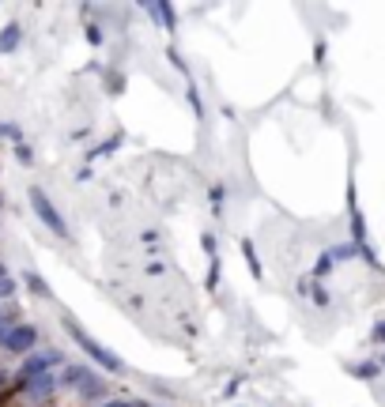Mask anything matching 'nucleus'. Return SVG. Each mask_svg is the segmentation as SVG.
Segmentation results:
<instances>
[{
	"mask_svg": "<svg viewBox=\"0 0 385 407\" xmlns=\"http://www.w3.org/2000/svg\"><path fill=\"white\" fill-rule=\"evenodd\" d=\"M64 332L72 336V344L80 347L83 355L95 362V366H102V370H109V373H125V362H121V358H117L109 347H102V344H98L95 336H87V332H83V324L76 321V317H64Z\"/></svg>",
	"mask_w": 385,
	"mask_h": 407,
	"instance_id": "nucleus-1",
	"label": "nucleus"
},
{
	"mask_svg": "<svg viewBox=\"0 0 385 407\" xmlns=\"http://www.w3.org/2000/svg\"><path fill=\"white\" fill-rule=\"evenodd\" d=\"M27 200H30V212L38 215V223L49 230L57 241H72V230H69V223H64V215L57 212V204L46 196V189H38V185H30L27 189Z\"/></svg>",
	"mask_w": 385,
	"mask_h": 407,
	"instance_id": "nucleus-2",
	"label": "nucleus"
},
{
	"mask_svg": "<svg viewBox=\"0 0 385 407\" xmlns=\"http://www.w3.org/2000/svg\"><path fill=\"white\" fill-rule=\"evenodd\" d=\"M57 366H64V351L57 347H46V351H30L19 366V377L16 381H30V377H42V373H53Z\"/></svg>",
	"mask_w": 385,
	"mask_h": 407,
	"instance_id": "nucleus-3",
	"label": "nucleus"
},
{
	"mask_svg": "<svg viewBox=\"0 0 385 407\" xmlns=\"http://www.w3.org/2000/svg\"><path fill=\"white\" fill-rule=\"evenodd\" d=\"M57 389H61V377H53V373H42V377H30V381H16V392H23V400H30V403H46Z\"/></svg>",
	"mask_w": 385,
	"mask_h": 407,
	"instance_id": "nucleus-4",
	"label": "nucleus"
},
{
	"mask_svg": "<svg viewBox=\"0 0 385 407\" xmlns=\"http://www.w3.org/2000/svg\"><path fill=\"white\" fill-rule=\"evenodd\" d=\"M35 347H38V328H35V324H23V321L12 328V336H8V344H4L8 355H23V358H27Z\"/></svg>",
	"mask_w": 385,
	"mask_h": 407,
	"instance_id": "nucleus-5",
	"label": "nucleus"
},
{
	"mask_svg": "<svg viewBox=\"0 0 385 407\" xmlns=\"http://www.w3.org/2000/svg\"><path fill=\"white\" fill-rule=\"evenodd\" d=\"M19 42H23V27L19 23H8L4 30H0V53H16Z\"/></svg>",
	"mask_w": 385,
	"mask_h": 407,
	"instance_id": "nucleus-6",
	"label": "nucleus"
},
{
	"mask_svg": "<svg viewBox=\"0 0 385 407\" xmlns=\"http://www.w3.org/2000/svg\"><path fill=\"white\" fill-rule=\"evenodd\" d=\"M336 272V257H333V249H325L321 257L314 260V283H321V279H328Z\"/></svg>",
	"mask_w": 385,
	"mask_h": 407,
	"instance_id": "nucleus-7",
	"label": "nucleus"
},
{
	"mask_svg": "<svg viewBox=\"0 0 385 407\" xmlns=\"http://www.w3.org/2000/svg\"><path fill=\"white\" fill-rule=\"evenodd\" d=\"M348 223H351V241H355V245H367V219H362L359 207H351Z\"/></svg>",
	"mask_w": 385,
	"mask_h": 407,
	"instance_id": "nucleus-8",
	"label": "nucleus"
},
{
	"mask_svg": "<svg viewBox=\"0 0 385 407\" xmlns=\"http://www.w3.org/2000/svg\"><path fill=\"white\" fill-rule=\"evenodd\" d=\"M208 204H212V207H208V212H212L215 219H223V204H227V189H223V185H208Z\"/></svg>",
	"mask_w": 385,
	"mask_h": 407,
	"instance_id": "nucleus-9",
	"label": "nucleus"
},
{
	"mask_svg": "<svg viewBox=\"0 0 385 407\" xmlns=\"http://www.w3.org/2000/svg\"><path fill=\"white\" fill-rule=\"evenodd\" d=\"M19 324V310L12 305V310H0V347L8 344V336H12V328Z\"/></svg>",
	"mask_w": 385,
	"mask_h": 407,
	"instance_id": "nucleus-10",
	"label": "nucleus"
},
{
	"mask_svg": "<svg viewBox=\"0 0 385 407\" xmlns=\"http://www.w3.org/2000/svg\"><path fill=\"white\" fill-rule=\"evenodd\" d=\"M91 373H95L91 366H64L61 370V384H83Z\"/></svg>",
	"mask_w": 385,
	"mask_h": 407,
	"instance_id": "nucleus-11",
	"label": "nucleus"
},
{
	"mask_svg": "<svg viewBox=\"0 0 385 407\" xmlns=\"http://www.w3.org/2000/svg\"><path fill=\"white\" fill-rule=\"evenodd\" d=\"M117 147H121V136H109V140H102L98 147H91V151H87V162H95V159H109Z\"/></svg>",
	"mask_w": 385,
	"mask_h": 407,
	"instance_id": "nucleus-12",
	"label": "nucleus"
},
{
	"mask_svg": "<svg viewBox=\"0 0 385 407\" xmlns=\"http://www.w3.org/2000/svg\"><path fill=\"white\" fill-rule=\"evenodd\" d=\"M348 373H355L359 381H374L381 373V366H378V358H370V362H355V366H348Z\"/></svg>",
	"mask_w": 385,
	"mask_h": 407,
	"instance_id": "nucleus-13",
	"label": "nucleus"
},
{
	"mask_svg": "<svg viewBox=\"0 0 385 407\" xmlns=\"http://www.w3.org/2000/svg\"><path fill=\"white\" fill-rule=\"evenodd\" d=\"M140 245H144V249H151V253H162V230H159V226L140 230Z\"/></svg>",
	"mask_w": 385,
	"mask_h": 407,
	"instance_id": "nucleus-14",
	"label": "nucleus"
},
{
	"mask_svg": "<svg viewBox=\"0 0 385 407\" xmlns=\"http://www.w3.org/2000/svg\"><path fill=\"white\" fill-rule=\"evenodd\" d=\"M23 283H27V287L38 294V298H53V291L46 287V279H42L38 272H23Z\"/></svg>",
	"mask_w": 385,
	"mask_h": 407,
	"instance_id": "nucleus-15",
	"label": "nucleus"
},
{
	"mask_svg": "<svg viewBox=\"0 0 385 407\" xmlns=\"http://www.w3.org/2000/svg\"><path fill=\"white\" fill-rule=\"evenodd\" d=\"M167 272H170V264L162 260V257H151V260H144V276H148V279H162Z\"/></svg>",
	"mask_w": 385,
	"mask_h": 407,
	"instance_id": "nucleus-16",
	"label": "nucleus"
},
{
	"mask_svg": "<svg viewBox=\"0 0 385 407\" xmlns=\"http://www.w3.org/2000/svg\"><path fill=\"white\" fill-rule=\"evenodd\" d=\"M310 302L317 305V310H328V305H333V294H328L325 283H314L310 287Z\"/></svg>",
	"mask_w": 385,
	"mask_h": 407,
	"instance_id": "nucleus-17",
	"label": "nucleus"
},
{
	"mask_svg": "<svg viewBox=\"0 0 385 407\" xmlns=\"http://www.w3.org/2000/svg\"><path fill=\"white\" fill-rule=\"evenodd\" d=\"M242 257H246L249 272H253V279H261V260H257V249H253V241H249V238L242 241Z\"/></svg>",
	"mask_w": 385,
	"mask_h": 407,
	"instance_id": "nucleus-18",
	"label": "nucleus"
},
{
	"mask_svg": "<svg viewBox=\"0 0 385 407\" xmlns=\"http://www.w3.org/2000/svg\"><path fill=\"white\" fill-rule=\"evenodd\" d=\"M12 294H16V279L8 272V264H0V298H12Z\"/></svg>",
	"mask_w": 385,
	"mask_h": 407,
	"instance_id": "nucleus-19",
	"label": "nucleus"
},
{
	"mask_svg": "<svg viewBox=\"0 0 385 407\" xmlns=\"http://www.w3.org/2000/svg\"><path fill=\"white\" fill-rule=\"evenodd\" d=\"M0 140H12V144H23V132H19L16 121H0Z\"/></svg>",
	"mask_w": 385,
	"mask_h": 407,
	"instance_id": "nucleus-20",
	"label": "nucleus"
},
{
	"mask_svg": "<svg viewBox=\"0 0 385 407\" xmlns=\"http://www.w3.org/2000/svg\"><path fill=\"white\" fill-rule=\"evenodd\" d=\"M12 155H16V162H23V166H35V151H30L27 140L23 144H12Z\"/></svg>",
	"mask_w": 385,
	"mask_h": 407,
	"instance_id": "nucleus-21",
	"label": "nucleus"
},
{
	"mask_svg": "<svg viewBox=\"0 0 385 407\" xmlns=\"http://www.w3.org/2000/svg\"><path fill=\"white\" fill-rule=\"evenodd\" d=\"M185 98H189V106H193V114L196 117H201L204 121V102H201V91H196V87L189 83V87H185Z\"/></svg>",
	"mask_w": 385,
	"mask_h": 407,
	"instance_id": "nucleus-22",
	"label": "nucleus"
},
{
	"mask_svg": "<svg viewBox=\"0 0 385 407\" xmlns=\"http://www.w3.org/2000/svg\"><path fill=\"white\" fill-rule=\"evenodd\" d=\"M83 35H87V42H91V46H102V42H106V35H102V27H98V23H87Z\"/></svg>",
	"mask_w": 385,
	"mask_h": 407,
	"instance_id": "nucleus-23",
	"label": "nucleus"
},
{
	"mask_svg": "<svg viewBox=\"0 0 385 407\" xmlns=\"http://www.w3.org/2000/svg\"><path fill=\"white\" fill-rule=\"evenodd\" d=\"M204 287H208V291H215V287H219V257L208 260V283H204Z\"/></svg>",
	"mask_w": 385,
	"mask_h": 407,
	"instance_id": "nucleus-24",
	"label": "nucleus"
},
{
	"mask_svg": "<svg viewBox=\"0 0 385 407\" xmlns=\"http://www.w3.org/2000/svg\"><path fill=\"white\" fill-rule=\"evenodd\" d=\"M201 249L208 253V260L219 257V249H215V234H204V238H201Z\"/></svg>",
	"mask_w": 385,
	"mask_h": 407,
	"instance_id": "nucleus-25",
	"label": "nucleus"
},
{
	"mask_svg": "<svg viewBox=\"0 0 385 407\" xmlns=\"http://www.w3.org/2000/svg\"><path fill=\"white\" fill-rule=\"evenodd\" d=\"M102 407H151V403L148 400H136V403L133 400H106Z\"/></svg>",
	"mask_w": 385,
	"mask_h": 407,
	"instance_id": "nucleus-26",
	"label": "nucleus"
},
{
	"mask_svg": "<svg viewBox=\"0 0 385 407\" xmlns=\"http://www.w3.org/2000/svg\"><path fill=\"white\" fill-rule=\"evenodd\" d=\"M370 339H374V344H378V347H385V317H381L378 324H374V332H370Z\"/></svg>",
	"mask_w": 385,
	"mask_h": 407,
	"instance_id": "nucleus-27",
	"label": "nucleus"
},
{
	"mask_svg": "<svg viewBox=\"0 0 385 407\" xmlns=\"http://www.w3.org/2000/svg\"><path fill=\"white\" fill-rule=\"evenodd\" d=\"M378 366H381V373H385V351H381V355H378Z\"/></svg>",
	"mask_w": 385,
	"mask_h": 407,
	"instance_id": "nucleus-28",
	"label": "nucleus"
},
{
	"mask_svg": "<svg viewBox=\"0 0 385 407\" xmlns=\"http://www.w3.org/2000/svg\"><path fill=\"white\" fill-rule=\"evenodd\" d=\"M0 207H4V193H0Z\"/></svg>",
	"mask_w": 385,
	"mask_h": 407,
	"instance_id": "nucleus-29",
	"label": "nucleus"
}]
</instances>
